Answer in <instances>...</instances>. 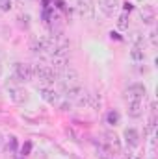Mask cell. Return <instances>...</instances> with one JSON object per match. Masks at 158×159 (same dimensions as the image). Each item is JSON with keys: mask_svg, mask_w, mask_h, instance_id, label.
Returning <instances> with one entry per match:
<instances>
[{"mask_svg": "<svg viewBox=\"0 0 158 159\" xmlns=\"http://www.w3.org/2000/svg\"><path fill=\"white\" fill-rule=\"evenodd\" d=\"M13 70H15V80L21 81V83H26V81L34 80V65H30V63L19 61V63H15Z\"/></svg>", "mask_w": 158, "mask_h": 159, "instance_id": "3", "label": "cell"}, {"mask_svg": "<svg viewBox=\"0 0 158 159\" xmlns=\"http://www.w3.org/2000/svg\"><path fill=\"white\" fill-rule=\"evenodd\" d=\"M130 57H132L134 61H143V59H145L143 48H138V46H134V48L130 50Z\"/></svg>", "mask_w": 158, "mask_h": 159, "instance_id": "16", "label": "cell"}, {"mask_svg": "<svg viewBox=\"0 0 158 159\" xmlns=\"http://www.w3.org/2000/svg\"><path fill=\"white\" fill-rule=\"evenodd\" d=\"M119 7V0H99V9L106 15V17H112Z\"/></svg>", "mask_w": 158, "mask_h": 159, "instance_id": "10", "label": "cell"}, {"mask_svg": "<svg viewBox=\"0 0 158 159\" xmlns=\"http://www.w3.org/2000/svg\"><path fill=\"white\" fill-rule=\"evenodd\" d=\"M114 152L106 144H97V157L99 159H112Z\"/></svg>", "mask_w": 158, "mask_h": 159, "instance_id": "14", "label": "cell"}, {"mask_svg": "<svg viewBox=\"0 0 158 159\" xmlns=\"http://www.w3.org/2000/svg\"><path fill=\"white\" fill-rule=\"evenodd\" d=\"M147 94V89L143 83H132L125 89V98L128 102H141Z\"/></svg>", "mask_w": 158, "mask_h": 159, "instance_id": "4", "label": "cell"}, {"mask_svg": "<svg viewBox=\"0 0 158 159\" xmlns=\"http://www.w3.org/2000/svg\"><path fill=\"white\" fill-rule=\"evenodd\" d=\"M123 137H125V141H126V144L130 146V148H136V146H140V133H138V129H134V128H126L125 129V133H123Z\"/></svg>", "mask_w": 158, "mask_h": 159, "instance_id": "11", "label": "cell"}, {"mask_svg": "<svg viewBox=\"0 0 158 159\" xmlns=\"http://www.w3.org/2000/svg\"><path fill=\"white\" fill-rule=\"evenodd\" d=\"M149 41H151V44H153V46H156V44H158V41H156V32H151V34H149Z\"/></svg>", "mask_w": 158, "mask_h": 159, "instance_id": "23", "label": "cell"}, {"mask_svg": "<svg viewBox=\"0 0 158 159\" xmlns=\"http://www.w3.org/2000/svg\"><path fill=\"white\" fill-rule=\"evenodd\" d=\"M141 19H143V22L145 24H155V19H156V15H155V9L151 7V6H145L143 9H141Z\"/></svg>", "mask_w": 158, "mask_h": 159, "instance_id": "13", "label": "cell"}, {"mask_svg": "<svg viewBox=\"0 0 158 159\" xmlns=\"http://www.w3.org/2000/svg\"><path fill=\"white\" fill-rule=\"evenodd\" d=\"M4 150V137H2V133H0V152Z\"/></svg>", "mask_w": 158, "mask_h": 159, "instance_id": "24", "label": "cell"}, {"mask_svg": "<svg viewBox=\"0 0 158 159\" xmlns=\"http://www.w3.org/2000/svg\"><path fill=\"white\" fill-rule=\"evenodd\" d=\"M119 120H121V117H119L117 111H108V113H106V122H108L110 126H117Z\"/></svg>", "mask_w": 158, "mask_h": 159, "instance_id": "17", "label": "cell"}, {"mask_svg": "<svg viewBox=\"0 0 158 159\" xmlns=\"http://www.w3.org/2000/svg\"><path fill=\"white\" fill-rule=\"evenodd\" d=\"M48 67L58 74V72H62L63 69H67V67H69V57H67V56L52 54V56H50V65H48Z\"/></svg>", "mask_w": 158, "mask_h": 159, "instance_id": "7", "label": "cell"}, {"mask_svg": "<svg viewBox=\"0 0 158 159\" xmlns=\"http://www.w3.org/2000/svg\"><path fill=\"white\" fill-rule=\"evenodd\" d=\"M6 148H7L9 152H15V150H17V139H15L13 135H9V137L6 139Z\"/></svg>", "mask_w": 158, "mask_h": 159, "instance_id": "19", "label": "cell"}, {"mask_svg": "<svg viewBox=\"0 0 158 159\" xmlns=\"http://www.w3.org/2000/svg\"><path fill=\"white\" fill-rule=\"evenodd\" d=\"M87 106H91L93 109H99V107H101V98H99L97 94H89V102H87Z\"/></svg>", "mask_w": 158, "mask_h": 159, "instance_id": "20", "label": "cell"}, {"mask_svg": "<svg viewBox=\"0 0 158 159\" xmlns=\"http://www.w3.org/2000/svg\"><path fill=\"white\" fill-rule=\"evenodd\" d=\"M39 94H41V98H43L45 102H48L50 106H58V104H60V96H58V93H56L54 89H50V87H41Z\"/></svg>", "mask_w": 158, "mask_h": 159, "instance_id": "8", "label": "cell"}, {"mask_svg": "<svg viewBox=\"0 0 158 159\" xmlns=\"http://www.w3.org/2000/svg\"><path fill=\"white\" fill-rule=\"evenodd\" d=\"M28 20H30V17H28V15H19V24H21L22 28H28V26H30V22H28Z\"/></svg>", "mask_w": 158, "mask_h": 159, "instance_id": "21", "label": "cell"}, {"mask_svg": "<svg viewBox=\"0 0 158 159\" xmlns=\"http://www.w3.org/2000/svg\"><path fill=\"white\" fill-rule=\"evenodd\" d=\"M77 11L84 19H93L95 17V6L91 4V0H77Z\"/></svg>", "mask_w": 158, "mask_h": 159, "instance_id": "5", "label": "cell"}, {"mask_svg": "<svg viewBox=\"0 0 158 159\" xmlns=\"http://www.w3.org/2000/svg\"><path fill=\"white\" fill-rule=\"evenodd\" d=\"M117 28H119V30H126V28H128V11H123V13L119 15Z\"/></svg>", "mask_w": 158, "mask_h": 159, "instance_id": "15", "label": "cell"}, {"mask_svg": "<svg viewBox=\"0 0 158 159\" xmlns=\"http://www.w3.org/2000/svg\"><path fill=\"white\" fill-rule=\"evenodd\" d=\"M87 102H89V94H87V91L84 89V93L80 94L77 100H75V104H77V106H80V107H84V106H87Z\"/></svg>", "mask_w": 158, "mask_h": 159, "instance_id": "18", "label": "cell"}, {"mask_svg": "<svg viewBox=\"0 0 158 159\" xmlns=\"http://www.w3.org/2000/svg\"><path fill=\"white\" fill-rule=\"evenodd\" d=\"M104 141L112 152H121V141H119V135L116 131H104Z\"/></svg>", "mask_w": 158, "mask_h": 159, "instance_id": "9", "label": "cell"}, {"mask_svg": "<svg viewBox=\"0 0 158 159\" xmlns=\"http://www.w3.org/2000/svg\"><path fill=\"white\" fill-rule=\"evenodd\" d=\"M128 117L132 119H140L143 115V104L141 102H128Z\"/></svg>", "mask_w": 158, "mask_h": 159, "instance_id": "12", "label": "cell"}, {"mask_svg": "<svg viewBox=\"0 0 158 159\" xmlns=\"http://www.w3.org/2000/svg\"><path fill=\"white\" fill-rule=\"evenodd\" d=\"M0 76H2V65H0Z\"/></svg>", "mask_w": 158, "mask_h": 159, "instance_id": "26", "label": "cell"}, {"mask_svg": "<svg viewBox=\"0 0 158 159\" xmlns=\"http://www.w3.org/2000/svg\"><path fill=\"white\" fill-rule=\"evenodd\" d=\"M34 78L43 81L45 85H50V83L58 81V74L48 65H34Z\"/></svg>", "mask_w": 158, "mask_h": 159, "instance_id": "2", "label": "cell"}, {"mask_svg": "<svg viewBox=\"0 0 158 159\" xmlns=\"http://www.w3.org/2000/svg\"><path fill=\"white\" fill-rule=\"evenodd\" d=\"M11 9V0H0V11H9Z\"/></svg>", "mask_w": 158, "mask_h": 159, "instance_id": "22", "label": "cell"}, {"mask_svg": "<svg viewBox=\"0 0 158 159\" xmlns=\"http://www.w3.org/2000/svg\"><path fill=\"white\" fill-rule=\"evenodd\" d=\"M9 98H11L15 104L22 106V104L28 102L30 94H28V91H26L24 87H9Z\"/></svg>", "mask_w": 158, "mask_h": 159, "instance_id": "6", "label": "cell"}, {"mask_svg": "<svg viewBox=\"0 0 158 159\" xmlns=\"http://www.w3.org/2000/svg\"><path fill=\"white\" fill-rule=\"evenodd\" d=\"M58 81L62 83V89L67 91V89H71V87H75V85H78L80 83L78 72H77L75 69L67 67V69H63L62 72H58Z\"/></svg>", "mask_w": 158, "mask_h": 159, "instance_id": "1", "label": "cell"}, {"mask_svg": "<svg viewBox=\"0 0 158 159\" xmlns=\"http://www.w3.org/2000/svg\"><path fill=\"white\" fill-rule=\"evenodd\" d=\"M126 159H143V157H134V156H130V157H126Z\"/></svg>", "mask_w": 158, "mask_h": 159, "instance_id": "25", "label": "cell"}]
</instances>
